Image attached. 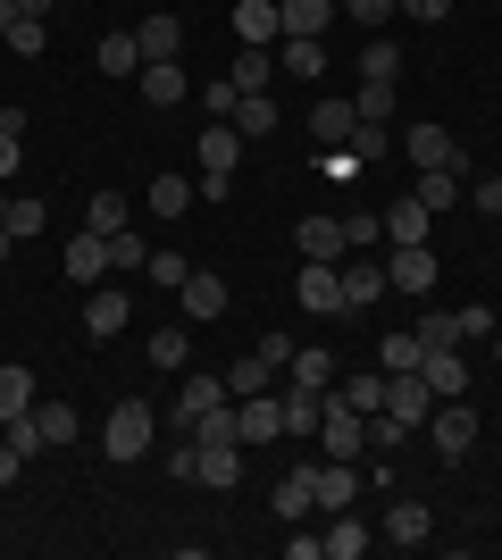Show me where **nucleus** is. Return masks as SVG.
Masks as SVG:
<instances>
[{
    "mask_svg": "<svg viewBox=\"0 0 502 560\" xmlns=\"http://www.w3.org/2000/svg\"><path fill=\"white\" fill-rule=\"evenodd\" d=\"M151 435H160L151 401H135V394H118V401H109V419H101V452H109V460H143V452H151Z\"/></svg>",
    "mask_w": 502,
    "mask_h": 560,
    "instance_id": "obj_1",
    "label": "nucleus"
},
{
    "mask_svg": "<svg viewBox=\"0 0 502 560\" xmlns=\"http://www.w3.org/2000/svg\"><path fill=\"white\" fill-rule=\"evenodd\" d=\"M428 435H435L444 460H460V452L478 444V410H469V394H460V401H435V410H428Z\"/></svg>",
    "mask_w": 502,
    "mask_h": 560,
    "instance_id": "obj_2",
    "label": "nucleus"
},
{
    "mask_svg": "<svg viewBox=\"0 0 502 560\" xmlns=\"http://www.w3.org/2000/svg\"><path fill=\"white\" fill-rule=\"evenodd\" d=\"M318 452H327V460H360V452H369V419L343 410V401H327V419H318Z\"/></svg>",
    "mask_w": 502,
    "mask_h": 560,
    "instance_id": "obj_3",
    "label": "nucleus"
},
{
    "mask_svg": "<svg viewBox=\"0 0 502 560\" xmlns=\"http://www.w3.org/2000/svg\"><path fill=\"white\" fill-rule=\"evenodd\" d=\"M419 376H428V394H435V401H460V394H469L460 343H428V351H419Z\"/></svg>",
    "mask_w": 502,
    "mask_h": 560,
    "instance_id": "obj_4",
    "label": "nucleus"
},
{
    "mask_svg": "<svg viewBox=\"0 0 502 560\" xmlns=\"http://www.w3.org/2000/svg\"><path fill=\"white\" fill-rule=\"evenodd\" d=\"M385 268H394V293H410V302H419V293H435V268H444V259H435L428 243H394V259H385Z\"/></svg>",
    "mask_w": 502,
    "mask_h": 560,
    "instance_id": "obj_5",
    "label": "nucleus"
},
{
    "mask_svg": "<svg viewBox=\"0 0 502 560\" xmlns=\"http://www.w3.org/2000/svg\"><path fill=\"white\" fill-rule=\"evenodd\" d=\"M192 486H210V493L243 486V444H192Z\"/></svg>",
    "mask_w": 502,
    "mask_h": 560,
    "instance_id": "obj_6",
    "label": "nucleus"
},
{
    "mask_svg": "<svg viewBox=\"0 0 502 560\" xmlns=\"http://www.w3.org/2000/svg\"><path fill=\"white\" fill-rule=\"evenodd\" d=\"M311 486H318V511H352L360 502V460H311Z\"/></svg>",
    "mask_w": 502,
    "mask_h": 560,
    "instance_id": "obj_7",
    "label": "nucleus"
},
{
    "mask_svg": "<svg viewBox=\"0 0 502 560\" xmlns=\"http://www.w3.org/2000/svg\"><path fill=\"white\" fill-rule=\"evenodd\" d=\"M385 410L402 427H428V410H435V394H428V376L419 369H402V376H385Z\"/></svg>",
    "mask_w": 502,
    "mask_h": 560,
    "instance_id": "obj_8",
    "label": "nucleus"
},
{
    "mask_svg": "<svg viewBox=\"0 0 502 560\" xmlns=\"http://www.w3.org/2000/svg\"><path fill=\"white\" fill-rule=\"evenodd\" d=\"M59 268H68L75 284H101V277H109V234H93V226H84V234H68Z\"/></svg>",
    "mask_w": 502,
    "mask_h": 560,
    "instance_id": "obj_9",
    "label": "nucleus"
},
{
    "mask_svg": "<svg viewBox=\"0 0 502 560\" xmlns=\"http://www.w3.org/2000/svg\"><path fill=\"white\" fill-rule=\"evenodd\" d=\"M385 544H394V552H419V544L435 536V511L428 502H394V511H385V527H377Z\"/></svg>",
    "mask_w": 502,
    "mask_h": 560,
    "instance_id": "obj_10",
    "label": "nucleus"
},
{
    "mask_svg": "<svg viewBox=\"0 0 502 560\" xmlns=\"http://www.w3.org/2000/svg\"><path fill=\"white\" fill-rule=\"evenodd\" d=\"M293 293H302V310L327 318V310H343V268H335V259H311V268L293 277Z\"/></svg>",
    "mask_w": 502,
    "mask_h": 560,
    "instance_id": "obj_11",
    "label": "nucleus"
},
{
    "mask_svg": "<svg viewBox=\"0 0 502 560\" xmlns=\"http://www.w3.org/2000/svg\"><path fill=\"white\" fill-rule=\"evenodd\" d=\"M235 419H243V452H252V444H277V435H285V401H277V394H252Z\"/></svg>",
    "mask_w": 502,
    "mask_h": 560,
    "instance_id": "obj_12",
    "label": "nucleus"
},
{
    "mask_svg": "<svg viewBox=\"0 0 502 560\" xmlns=\"http://www.w3.org/2000/svg\"><path fill=\"white\" fill-rule=\"evenodd\" d=\"M402 151H410V167H460V142L444 135V126H410Z\"/></svg>",
    "mask_w": 502,
    "mask_h": 560,
    "instance_id": "obj_13",
    "label": "nucleus"
},
{
    "mask_svg": "<svg viewBox=\"0 0 502 560\" xmlns=\"http://www.w3.org/2000/svg\"><path fill=\"white\" fill-rule=\"evenodd\" d=\"M235 34L243 43H285V18H277V0H235Z\"/></svg>",
    "mask_w": 502,
    "mask_h": 560,
    "instance_id": "obj_14",
    "label": "nucleus"
},
{
    "mask_svg": "<svg viewBox=\"0 0 502 560\" xmlns=\"http://www.w3.org/2000/svg\"><path fill=\"white\" fill-rule=\"evenodd\" d=\"M428 226H435V210L410 192V201H385V243H428Z\"/></svg>",
    "mask_w": 502,
    "mask_h": 560,
    "instance_id": "obj_15",
    "label": "nucleus"
},
{
    "mask_svg": "<svg viewBox=\"0 0 502 560\" xmlns=\"http://www.w3.org/2000/svg\"><path fill=\"white\" fill-rule=\"evenodd\" d=\"M268 511H277V518H311V511H318V486H311V460L293 468V477H277V493H268Z\"/></svg>",
    "mask_w": 502,
    "mask_h": 560,
    "instance_id": "obj_16",
    "label": "nucleus"
},
{
    "mask_svg": "<svg viewBox=\"0 0 502 560\" xmlns=\"http://www.w3.org/2000/svg\"><path fill=\"white\" fill-rule=\"evenodd\" d=\"M218 401H235V394H226V376H185V394H176V435H185L201 410H218Z\"/></svg>",
    "mask_w": 502,
    "mask_h": 560,
    "instance_id": "obj_17",
    "label": "nucleus"
},
{
    "mask_svg": "<svg viewBox=\"0 0 502 560\" xmlns=\"http://www.w3.org/2000/svg\"><path fill=\"white\" fill-rule=\"evenodd\" d=\"M135 43H143V68H160V59H185V25L176 18H143Z\"/></svg>",
    "mask_w": 502,
    "mask_h": 560,
    "instance_id": "obj_18",
    "label": "nucleus"
},
{
    "mask_svg": "<svg viewBox=\"0 0 502 560\" xmlns=\"http://www.w3.org/2000/svg\"><path fill=\"white\" fill-rule=\"evenodd\" d=\"M235 160H243V135L218 117L210 135H201V176H235Z\"/></svg>",
    "mask_w": 502,
    "mask_h": 560,
    "instance_id": "obj_19",
    "label": "nucleus"
},
{
    "mask_svg": "<svg viewBox=\"0 0 502 560\" xmlns=\"http://www.w3.org/2000/svg\"><path fill=\"white\" fill-rule=\"evenodd\" d=\"M277 18H285V34H311V43H327L335 0H277Z\"/></svg>",
    "mask_w": 502,
    "mask_h": 560,
    "instance_id": "obj_20",
    "label": "nucleus"
},
{
    "mask_svg": "<svg viewBox=\"0 0 502 560\" xmlns=\"http://www.w3.org/2000/svg\"><path fill=\"white\" fill-rule=\"evenodd\" d=\"M176 293H185V318H226V284H218L210 268H192Z\"/></svg>",
    "mask_w": 502,
    "mask_h": 560,
    "instance_id": "obj_21",
    "label": "nucleus"
},
{
    "mask_svg": "<svg viewBox=\"0 0 502 560\" xmlns=\"http://www.w3.org/2000/svg\"><path fill=\"white\" fill-rule=\"evenodd\" d=\"M327 401H343V410H385V369H369V376H343V385H327Z\"/></svg>",
    "mask_w": 502,
    "mask_h": 560,
    "instance_id": "obj_22",
    "label": "nucleus"
},
{
    "mask_svg": "<svg viewBox=\"0 0 502 560\" xmlns=\"http://www.w3.org/2000/svg\"><path fill=\"white\" fill-rule=\"evenodd\" d=\"M318 68H327V43H311V34H285V43H277V75H311L318 84Z\"/></svg>",
    "mask_w": 502,
    "mask_h": 560,
    "instance_id": "obj_23",
    "label": "nucleus"
},
{
    "mask_svg": "<svg viewBox=\"0 0 502 560\" xmlns=\"http://www.w3.org/2000/svg\"><path fill=\"white\" fill-rule=\"evenodd\" d=\"M293 243H302V259H343V218H302Z\"/></svg>",
    "mask_w": 502,
    "mask_h": 560,
    "instance_id": "obj_24",
    "label": "nucleus"
},
{
    "mask_svg": "<svg viewBox=\"0 0 502 560\" xmlns=\"http://www.w3.org/2000/svg\"><path fill=\"white\" fill-rule=\"evenodd\" d=\"M369 536H377V527H360L352 511H327V560H360Z\"/></svg>",
    "mask_w": 502,
    "mask_h": 560,
    "instance_id": "obj_25",
    "label": "nucleus"
},
{
    "mask_svg": "<svg viewBox=\"0 0 502 560\" xmlns=\"http://www.w3.org/2000/svg\"><path fill=\"white\" fill-rule=\"evenodd\" d=\"M226 75H235V93H268V84H277V50L243 43V59H235V68H226Z\"/></svg>",
    "mask_w": 502,
    "mask_h": 560,
    "instance_id": "obj_26",
    "label": "nucleus"
},
{
    "mask_svg": "<svg viewBox=\"0 0 502 560\" xmlns=\"http://www.w3.org/2000/svg\"><path fill=\"white\" fill-rule=\"evenodd\" d=\"M226 126H235V135H277V93H243Z\"/></svg>",
    "mask_w": 502,
    "mask_h": 560,
    "instance_id": "obj_27",
    "label": "nucleus"
},
{
    "mask_svg": "<svg viewBox=\"0 0 502 560\" xmlns=\"http://www.w3.org/2000/svg\"><path fill=\"white\" fill-rule=\"evenodd\" d=\"M311 135H318V142H352V135H360L352 101H318V109H311Z\"/></svg>",
    "mask_w": 502,
    "mask_h": 560,
    "instance_id": "obj_28",
    "label": "nucleus"
},
{
    "mask_svg": "<svg viewBox=\"0 0 502 560\" xmlns=\"http://www.w3.org/2000/svg\"><path fill=\"white\" fill-rule=\"evenodd\" d=\"M143 101H151V109H176V101H185V68H176V59L143 68Z\"/></svg>",
    "mask_w": 502,
    "mask_h": 560,
    "instance_id": "obj_29",
    "label": "nucleus"
},
{
    "mask_svg": "<svg viewBox=\"0 0 502 560\" xmlns=\"http://www.w3.org/2000/svg\"><path fill=\"white\" fill-rule=\"evenodd\" d=\"M285 401V435H318V419H327V394H302V385H293V394H277Z\"/></svg>",
    "mask_w": 502,
    "mask_h": 560,
    "instance_id": "obj_30",
    "label": "nucleus"
},
{
    "mask_svg": "<svg viewBox=\"0 0 502 560\" xmlns=\"http://www.w3.org/2000/svg\"><path fill=\"white\" fill-rule=\"evenodd\" d=\"M402 75V50L385 43V34H369V50H360V84H394Z\"/></svg>",
    "mask_w": 502,
    "mask_h": 560,
    "instance_id": "obj_31",
    "label": "nucleus"
},
{
    "mask_svg": "<svg viewBox=\"0 0 502 560\" xmlns=\"http://www.w3.org/2000/svg\"><path fill=\"white\" fill-rule=\"evenodd\" d=\"M25 410H34V376H25L17 360H9V369H0V427H9V419H25Z\"/></svg>",
    "mask_w": 502,
    "mask_h": 560,
    "instance_id": "obj_32",
    "label": "nucleus"
},
{
    "mask_svg": "<svg viewBox=\"0 0 502 560\" xmlns=\"http://www.w3.org/2000/svg\"><path fill=\"white\" fill-rule=\"evenodd\" d=\"M419 201H428V210L444 218V210L460 201V167H419Z\"/></svg>",
    "mask_w": 502,
    "mask_h": 560,
    "instance_id": "obj_33",
    "label": "nucleus"
},
{
    "mask_svg": "<svg viewBox=\"0 0 502 560\" xmlns=\"http://www.w3.org/2000/svg\"><path fill=\"white\" fill-rule=\"evenodd\" d=\"M285 376L302 385V394H327V385H335V360H327V351H293Z\"/></svg>",
    "mask_w": 502,
    "mask_h": 560,
    "instance_id": "obj_34",
    "label": "nucleus"
},
{
    "mask_svg": "<svg viewBox=\"0 0 502 560\" xmlns=\"http://www.w3.org/2000/svg\"><path fill=\"white\" fill-rule=\"evenodd\" d=\"M268 385H277V369H268L260 351H252V360H235V369H226V394H235V401H252V394H268Z\"/></svg>",
    "mask_w": 502,
    "mask_h": 560,
    "instance_id": "obj_35",
    "label": "nucleus"
},
{
    "mask_svg": "<svg viewBox=\"0 0 502 560\" xmlns=\"http://www.w3.org/2000/svg\"><path fill=\"white\" fill-rule=\"evenodd\" d=\"M419 351H428V343H419V327H410V335H377V369L402 376V369H419Z\"/></svg>",
    "mask_w": 502,
    "mask_h": 560,
    "instance_id": "obj_36",
    "label": "nucleus"
},
{
    "mask_svg": "<svg viewBox=\"0 0 502 560\" xmlns=\"http://www.w3.org/2000/svg\"><path fill=\"white\" fill-rule=\"evenodd\" d=\"M385 302V268H343V310H377Z\"/></svg>",
    "mask_w": 502,
    "mask_h": 560,
    "instance_id": "obj_37",
    "label": "nucleus"
},
{
    "mask_svg": "<svg viewBox=\"0 0 502 560\" xmlns=\"http://www.w3.org/2000/svg\"><path fill=\"white\" fill-rule=\"evenodd\" d=\"M84 327H93V335H118V327H126V293L93 284V302H84Z\"/></svg>",
    "mask_w": 502,
    "mask_h": 560,
    "instance_id": "obj_38",
    "label": "nucleus"
},
{
    "mask_svg": "<svg viewBox=\"0 0 502 560\" xmlns=\"http://www.w3.org/2000/svg\"><path fill=\"white\" fill-rule=\"evenodd\" d=\"M93 68H109V75H126V68H143V43H135V34H101V50H93Z\"/></svg>",
    "mask_w": 502,
    "mask_h": 560,
    "instance_id": "obj_39",
    "label": "nucleus"
},
{
    "mask_svg": "<svg viewBox=\"0 0 502 560\" xmlns=\"http://www.w3.org/2000/svg\"><path fill=\"white\" fill-rule=\"evenodd\" d=\"M34 419H43V444H75L84 435V419H75L68 401H34Z\"/></svg>",
    "mask_w": 502,
    "mask_h": 560,
    "instance_id": "obj_40",
    "label": "nucleus"
},
{
    "mask_svg": "<svg viewBox=\"0 0 502 560\" xmlns=\"http://www.w3.org/2000/svg\"><path fill=\"white\" fill-rule=\"evenodd\" d=\"M192 201H201V192H192L185 176H160V185H151V218H185Z\"/></svg>",
    "mask_w": 502,
    "mask_h": 560,
    "instance_id": "obj_41",
    "label": "nucleus"
},
{
    "mask_svg": "<svg viewBox=\"0 0 502 560\" xmlns=\"http://www.w3.org/2000/svg\"><path fill=\"white\" fill-rule=\"evenodd\" d=\"M402 444H410V427L394 419V410H369V452H385V460H394Z\"/></svg>",
    "mask_w": 502,
    "mask_h": 560,
    "instance_id": "obj_42",
    "label": "nucleus"
},
{
    "mask_svg": "<svg viewBox=\"0 0 502 560\" xmlns=\"http://www.w3.org/2000/svg\"><path fill=\"white\" fill-rule=\"evenodd\" d=\"M352 117H360V126H385V117H394V84H360V93H352Z\"/></svg>",
    "mask_w": 502,
    "mask_h": 560,
    "instance_id": "obj_43",
    "label": "nucleus"
},
{
    "mask_svg": "<svg viewBox=\"0 0 502 560\" xmlns=\"http://www.w3.org/2000/svg\"><path fill=\"white\" fill-rule=\"evenodd\" d=\"M109 268H151V243L135 226H118V234H109Z\"/></svg>",
    "mask_w": 502,
    "mask_h": 560,
    "instance_id": "obj_44",
    "label": "nucleus"
},
{
    "mask_svg": "<svg viewBox=\"0 0 502 560\" xmlns=\"http://www.w3.org/2000/svg\"><path fill=\"white\" fill-rule=\"evenodd\" d=\"M84 226H93V234H118L126 226V201H118V192H93V201H84Z\"/></svg>",
    "mask_w": 502,
    "mask_h": 560,
    "instance_id": "obj_45",
    "label": "nucleus"
},
{
    "mask_svg": "<svg viewBox=\"0 0 502 560\" xmlns=\"http://www.w3.org/2000/svg\"><path fill=\"white\" fill-rule=\"evenodd\" d=\"M43 43H50L43 18H17V25H9V50H17V59H43Z\"/></svg>",
    "mask_w": 502,
    "mask_h": 560,
    "instance_id": "obj_46",
    "label": "nucleus"
},
{
    "mask_svg": "<svg viewBox=\"0 0 502 560\" xmlns=\"http://www.w3.org/2000/svg\"><path fill=\"white\" fill-rule=\"evenodd\" d=\"M377 234H385V218H377V210H352V218H343V252H369Z\"/></svg>",
    "mask_w": 502,
    "mask_h": 560,
    "instance_id": "obj_47",
    "label": "nucleus"
},
{
    "mask_svg": "<svg viewBox=\"0 0 502 560\" xmlns=\"http://www.w3.org/2000/svg\"><path fill=\"white\" fill-rule=\"evenodd\" d=\"M352 25H369V34H385V18H394V0H335Z\"/></svg>",
    "mask_w": 502,
    "mask_h": 560,
    "instance_id": "obj_48",
    "label": "nucleus"
},
{
    "mask_svg": "<svg viewBox=\"0 0 502 560\" xmlns=\"http://www.w3.org/2000/svg\"><path fill=\"white\" fill-rule=\"evenodd\" d=\"M185 343H192L185 327H167V335H151V369H185Z\"/></svg>",
    "mask_w": 502,
    "mask_h": 560,
    "instance_id": "obj_49",
    "label": "nucleus"
},
{
    "mask_svg": "<svg viewBox=\"0 0 502 560\" xmlns=\"http://www.w3.org/2000/svg\"><path fill=\"white\" fill-rule=\"evenodd\" d=\"M0 226L17 234V243H34V234H43V201H9V218H0Z\"/></svg>",
    "mask_w": 502,
    "mask_h": 560,
    "instance_id": "obj_50",
    "label": "nucleus"
},
{
    "mask_svg": "<svg viewBox=\"0 0 502 560\" xmlns=\"http://www.w3.org/2000/svg\"><path fill=\"white\" fill-rule=\"evenodd\" d=\"M9 444H17L25 460H34V452H50V444H43V419H34V410H25V419H9Z\"/></svg>",
    "mask_w": 502,
    "mask_h": 560,
    "instance_id": "obj_51",
    "label": "nucleus"
},
{
    "mask_svg": "<svg viewBox=\"0 0 502 560\" xmlns=\"http://www.w3.org/2000/svg\"><path fill=\"white\" fill-rule=\"evenodd\" d=\"M192 268H185V252H151V284H185Z\"/></svg>",
    "mask_w": 502,
    "mask_h": 560,
    "instance_id": "obj_52",
    "label": "nucleus"
},
{
    "mask_svg": "<svg viewBox=\"0 0 502 560\" xmlns=\"http://www.w3.org/2000/svg\"><path fill=\"white\" fill-rule=\"evenodd\" d=\"M469 210H486V218H502V176H478V185H469Z\"/></svg>",
    "mask_w": 502,
    "mask_h": 560,
    "instance_id": "obj_53",
    "label": "nucleus"
},
{
    "mask_svg": "<svg viewBox=\"0 0 502 560\" xmlns=\"http://www.w3.org/2000/svg\"><path fill=\"white\" fill-rule=\"evenodd\" d=\"M486 327H494V310H486V302H469V310H453V335H486Z\"/></svg>",
    "mask_w": 502,
    "mask_h": 560,
    "instance_id": "obj_54",
    "label": "nucleus"
},
{
    "mask_svg": "<svg viewBox=\"0 0 502 560\" xmlns=\"http://www.w3.org/2000/svg\"><path fill=\"white\" fill-rule=\"evenodd\" d=\"M419 343H460V335H453V318H444V310H428V318H419Z\"/></svg>",
    "mask_w": 502,
    "mask_h": 560,
    "instance_id": "obj_55",
    "label": "nucleus"
},
{
    "mask_svg": "<svg viewBox=\"0 0 502 560\" xmlns=\"http://www.w3.org/2000/svg\"><path fill=\"white\" fill-rule=\"evenodd\" d=\"M252 351H260L268 369H285V360H293V335H260V343H252Z\"/></svg>",
    "mask_w": 502,
    "mask_h": 560,
    "instance_id": "obj_56",
    "label": "nucleus"
},
{
    "mask_svg": "<svg viewBox=\"0 0 502 560\" xmlns=\"http://www.w3.org/2000/svg\"><path fill=\"white\" fill-rule=\"evenodd\" d=\"M235 101H243L235 75H218V84H210V117H235Z\"/></svg>",
    "mask_w": 502,
    "mask_h": 560,
    "instance_id": "obj_57",
    "label": "nucleus"
},
{
    "mask_svg": "<svg viewBox=\"0 0 502 560\" xmlns=\"http://www.w3.org/2000/svg\"><path fill=\"white\" fill-rule=\"evenodd\" d=\"M394 9H410V18H428V25H435V18H453V0H394Z\"/></svg>",
    "mask_w": 502,
    "mask_h": 560,
    "instance_id": "obj_58",
    "label": "nucleus"
},
{
    "mask_svg": "<svg viewBox=\"0 0 502 560\" xmlns=\"http://www.w3.org/2000/svg\"><path fill=\"white\" fill-rule=\"evenodd\" d=\"M17 160H25V142H17V135H0V185L17 176Z\"/></svg>",
    "mask_w": 502,
    "mask_h": 560,
    "instance_id": "obj_59",
    "label": "nucleus"
},
{
    "mask_svg": "<svg viewBox=\"0 0 502 560\" xmlns=\"http://www.w3.org/2000/svg\"><path fill=\"white\" fill-rule=\"evenodd\" d=\"M17 477H25V452H17V444H0V486H17Z\"/></svg>",
    "mask_w": 502,
    "mask_h": 560,
    "instance_id": "obj_60",
    "label": "nucleus"
},
{
    "mask_svg": "<svg viewBox=\"0 0 502 560\" xmlns=\"http://www.w3.org/2000/svg\"><path fill=\"white\" fill-rule=\"evenodd\" d=\"M17 18H25L17 0H0V43H9V25H17Z\"/></svg>",
    "mask_w": 502,
    "mask_h": 560,
    "instance_id": "obj_61",
    "label": "nucleus"
},
{
    "mask_svg": "<svg viewBox=\"0 0 502 560\" xmlns=\"http://www.w3.org/2000/svg\"><path fill=\"white\" fill-rule=\"evenodd\" d=\"M17 9H25V18H50V0H17Z\"/></svg>",
    "mask_w": 502,
    "mask_h": 560,
    "instance_id": "obj_62",
    "label": "nucleus"
},
{
    "mask_svg": "<svg viewBox=\"0 0 502 560\" xmlns=\"http://www.w3.org/2000/svg\"><path fill=\"white\" fill-rule=\"evenodd\" d=\"M9 243H17V234H9V226H0V259H9Z\"/></svg>",
    "mask_w": 502,
    "mask_h": 560,
    "instance_id": "obj_63",
    "label": "nucleus"
},
{
    "mask_svg": "<svg viewBox=\"0 0 502 560\" xmlns=\"http://www.w3.org/2000/svg\"><path fill=\"white\" fill-rule=\"evenodd\" d=\"M0 218H9V192H0Z\"/></svg>",
    "mask_w": 502,
    "mask_h": 560,
    "instance_id": "obj_64",
    "label": "nucleus"
}]
</instances>
